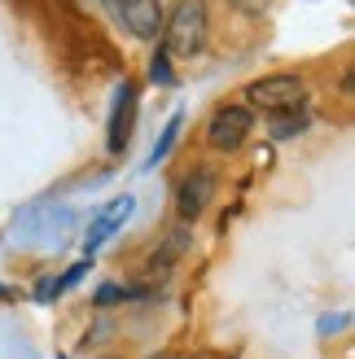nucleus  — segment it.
<instances>
[{"mask_svg": "<svg viewBox=\"0 0 355 359\" xmlns=\"http://www.w3.org/2000/svg\"><path fill=\"white\" fill-rule=\"evenodd\" d=\"M163 35H167V44H163L167 57H175V62L198 57V53L206 48V5L202 0H180L175 13L167 18Z\"/></svg>", "mask_w": 355, "mask_h": 359, "instance_id": "1", "label": "nucleus"}, {"mask_svg": "<svg viewBox=\"0 0 355 359\" xmlns=\"http://www.w3.org/2000/svg\"><path fill=\"white\" fill-rule=\"evenodd\" d=\"M246 101L255 110H268V114H286L298 110L307 101V79L294 75V70H281V75H263L255 83H246Z\"/></svg>", "mask_w": 355, "mask_h": 359, "instance_id": "2", "label": "nucleus"}, {"mask_svg": "<svg viewBox=\"0 0 355 359\" xmlns=\"http://www.w3.org/2000/svg\"><path fill=\"white\" fill-rule=\"evenodd\" d=\"M250 128H255V114L246 110V105H220L206 123V145L220 149V154H233V149L246 145Z\"/></svg>", "mask_w": 355, "mask_h": 359, "instance_id": "3", "label": "nucleus"}, {"mask_svg": "<svg viewBox=\"0 0 355 359\" xmlns=\"http://www.w3.org/2000/svg\"><path fill=\"white\" fill-rule=\"evenodd\" d=\"M210 189H215V171H206V167L185 171V175H180V184H175V215H180L185 224H193V219H198V215L206 210Z\"/></svg>", "mask_w": 355, "mask_h": 359, "instance_id": "4", "label": "nucleus"}, {"mask_svg": "<svg viewBox=\"0 0 355 359\" xmlns=\"http://www.w3.org/2000/svg\"><path fill=\"white\" fill-rule=\"evenodd\" d=\"M132 123H136V83L123 79L119 97H114V114H110V128H105V149L123 154L132 140Z\"/></svg>", "mask_w": 355, "mask_h": 359, "instance_id": "5", "label": "nucleus"}, {"mask_svg": "<svg viewBox=\"0 0 355 359\" xmlns=\"http://www.w3.org/2000/svg\"><path fill=\"white\" fill-rule=\"evenodd\" d=\"M114 13L136 40H154L163 31V5L158 0H114Z\"/></svg>", "mask_w": 355, "mask_h": 359, "instance_id": "6", "label": "nucleus"}, {"mask_svg": "<svg viewBox=\"0 0 355 359\" xmlns=\"http://www.w3.org/2000/svg\"><path fill=\"white\" fill-rule=\"evenodd\" d=\"M128 215H132V197H114V202L97 215V224L88 228V237H83V259H93L97 250H101V241H105V237H114L119 224L128 219Z\"/></svg>", "mask_w": 355, "mask_h": 359, "instance_id": "7", "label": "nucleus"}, {"mask_svg": "<svg viewBox=\"0 0 355 359\" xmlns=\"http://www.w3.org/2000/svg\"><path fill=\"white\" fill-rule=\"evenodd\" d=\"M281 118H286V123H272V136H294V132H307V123H312L307 105H298V110H286Z\"/></svg>", "mask_w": 355, "mask_h": 359, "instance_id": "8", "label": "nucleus"}, {"mask_svg": "<svg viewBox=\"0 0 355 359\" xmlns=\"http://www.w3.org/2000/svg\"><path fill=\"white\" fill-rule=\"evenodd\" d=\"M180 118H185V114H171V118H167V132L158 136V145H154V154H149V167H158V163L167 158V149L175 145V136H180Z\"/></svg>", "mask_w": 355, "mask_h": 359, "instance_id": "9", "label": "nucleus"}, {"mask_svg": "<svg viewBox=\"0 0 355 359\" xmlns=\"http://www.w3.org/2000/svg\"><path fill=\"white\" fill-rule=\"evenodd\" d=\"M149 79H154L158 88H171V83H175V79H171V57H167L163 48H158L154 62H149Z\"/></svg>", "mask_w": 355, "mask_h": 359, "instance_id": "10", "label": "nucleus"}, {"mask_svg": "<svg viewBox=\"0 0 355 359\" xmlns=\"http://www.w3.org/2000/svg\"><path fill=\"white\" fill-rule=\"evenodd\" d=\"M145 359H180V355H145Z\"/></svg>", "mask_w": 355, "mask_h": 359, "instance_id": "11", "label": "nucleus"}]
</instances>
